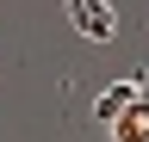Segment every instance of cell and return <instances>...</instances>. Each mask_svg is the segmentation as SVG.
<instances>
[{"label":"cell","instance_id":"3957f363","mask_svg":"<svg viewBox=\"0 0 149 142\" xmlns=\"http://www.w3.org/2000/svg\"><path fill=\"white\" fill-rule=\"evenodd\" d=\"M106 142H149V80H143V93L124 105V117L106 130Z\"/></svg>","mask_w":149,"mask_h":142},{"label":"cell","instance_id":"6da1fadb","mask_svg":"<svg viewBox=\"0 0 149 142\" xmlns=\"http://www.w3.org/2000/svg\"><path fill=\"white\" fill-rule=\"evenodd\" d=\"M68 25L81 31L87 43H112L118 37V12H112V0H62Z\"/></svg>","mask_w":149,"mask_h":142},{"label":"cell","instance_id":"7a4b0ae2","mask_svg":"<svg viewBox=\"0 0 149 142\" xmlns=\"http://www.w3.org/2000/svg\"><path fill=\"white\" fill-rule=\"evenodd\" d=\"M143 80H149V74H124V80H106L100 93H93V130H112V123L124 117V105L143 93Z\"/></svg>","mask_w":149,"mask_h":142}]
</instances>
